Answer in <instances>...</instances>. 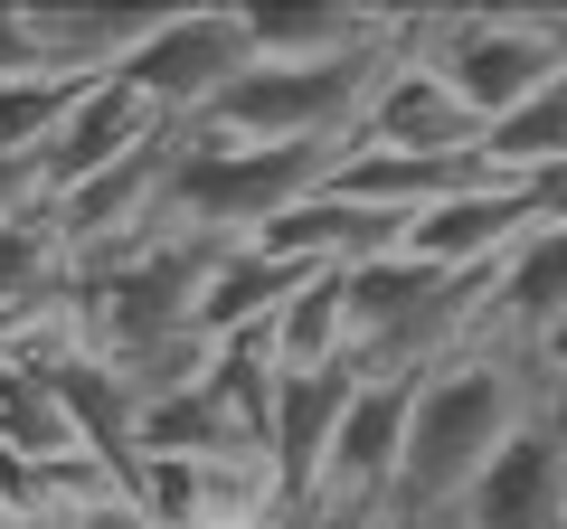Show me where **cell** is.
Segmentation results:
<instances>
[{"label":"cell","instance_id":"cell-1","mask_svg":"<svg viewBox=\"0 0 567 529\" xmlns=\"http://www.w3.org/2000/svg\"><path fill=\"white\" fill-rule=\"evenodd\" d=\"M548 407V387L529 378V360L511 341H473L454 360H435L416 378V407H406V454L398 483H388L379 520L398 529H454V501L473 491V473Z\"/></svg>","mask_w":567,"mask_h":529},{"label":"cell","instance_id":"cell-2","mask_svg":"<svg viewBox=\"0 0 567 529\" xmlns=\"http://www.w3.org/2000/svg\"><path fill=\"white\" fill-rule=\"evenodd\" d=\"M398 48L435 66L483 133L502 114H520V104L567 66L558 10H425V20H398Z\"/></svg>","mask_w":567,"mask_h":529},{"label":"cell","instance_id":"cell-3","mask_svg":"<svg viewBox=\"0 0 567 529\" xmlns=\"http://www.w3.org/2000/svg\"><path fill=\"white\" fill-rule=\"evenodd\" d=\"M388 58H398V29L388 48L360 58H322V66H246L218 104H208V133L227 143H312V152H350L360 143V114L379 95Z\"/></svg>","mask_w":567,"mask_h":529},{"label":"cell","instance_id":"cell-4","mask_svg":"<svg viewBox=\"0 0 567 529\" xmlns=\"http://www.w3.org/2000/svg\"><path fill=\"white\" fill-rule=\"evenodd\" d=\"M246 66L256 58H246L237 10H162V29L114 66V85L162 123V133H189V123H208V104H218Z\"/></svg>","mask_w":567,"mask_h":529},{"label":"cell","instance_id":"cell-5","mask_svg":"<svg viewBox=\"0 0 567 529\" xmlns=\"http://www.w3.org/2000/svg\"><path fill=\"white\" fill-rule=\"evenodd\" d=\"M558 510H567V435H558V416L539 407L483 473H473V491L454 501V529H558Z\"/></svg>","mask_w":567,"mask_h":529},{"label":"cell","instance_id":"cell-6","mask_svg":"<svg viewBox=\"0 0 567 529\" xmlns=\"http://www.w3.org/2000/svg\"><path fill=\"white\" fill-rule=\"evenodd\" d=\"M350 387H360V360L341 369H312V378H275V407H265V473L293 510L322 501V464H331V435L350 416Z\"/></svg>","mask_w":567,"mask_h":529},{"label":"cell","instance_id":"cell-7","mask_svg":"<svg viewBox=\"0 0 567 529\" xmlns=\"http://www.w3.org/2000/svg\"><path fill=\"white\" fill-rule=\"evenodd\" d=\"M360 152H416V162H454V152H483V123L454 104V85L435 76L425 58H388L379 95L360 114Z\"/></svg>","mask_w":567,"mask_h":529},{"label":"cell","instance_id":"cell-8","mask_svg":"<svg viewBox=\"0 0 567 529\" xmlns=\"http://www.w3.org/2000/svg\"><path fill=\"white\" fill-rule=\"evenodd\" d=\"M406 407H416V378H369L360 369L350 416H341L331 464H322V501L388 510V483H398V454H406Z\"/></svg>","mask_w":567,"mask_h":529},{"label":"cell","instance_id":"cell-9","mask_svg":"<svg viewBox=\"0 0 567 529\" xmlns=\"http://www.w3.org/2000/svg\"><path fill=\"white\" fill-rule=\"evenodd\" d=\"M529 227H539L529 218V189L502 180V189H464V199H445V208H416V218H406V256L435 264V274H492Z\"/></svg>","mask_w":567,"mask_h":529},{"label":"cell","instance_id":"cell-10","mask_svg":"<svg viewBox=\"0 0 567 529\" xmlns=\"http://www.w3.org/2000/svg\"><path fill=\"white\" fill-rule=\"evenodd\" d=\"M406 246V218H388V208H360V199H331V189H312L303 208H284L275 227L256 237V256L275 264H303V274H350V264H379Z\"/></svg>","mask_w":567,"mask_h":529},{"label":"cell","instance_id":"cell-11","mask_svg":"<svg viewBox=\"0 0 567 529\" xmlns=\"http://www.w3.org/2000/svg\"><path fill=\"white\" fill-rule=\"evenodd\" d=\"M246 20V58L256 66H322V58H360L388 48V10H331V0H256Z\"/></svg>","mask_w":567,"mask_h":529},{"label":"cell","instance_id":"cell-12","mask_svg":"<svg viewBox=\"0 0 567 529\" xmlns=\"http://www.w3.org/2000/svg\"><path fill=\"white\" fill-rule=\"evenodd\" d=\"M567 312V218H539L502 264H492V341H539Z\"/></svg>","mask_w":567,"mask_h":529},{"label":"cell","instance_id":"cell-13","mask_svg":"<svg viewBox=\"0 0 567 529\" xmlns=\"http://www.w3.org/2000/svg\"><path fill=\"white\" fill-rule=\"evenodd\" d=\"M256 341H265V360H275V378L341 369V360H350V303H341V274H312V284L256 331Z\"/></svg>","mask_w":567,"mask_h":529},{"label":"cell","instance_id":"cell-14","mask_svg":"<svg viewBox=\"0 0 567 529\" xmlns=\"http://www.w3.org/2000/svg\"><path fill=\"white\" fill-rule=\"evenodd\" d=\"M483 152H492V170H502V180H539V170H567V66L520 104V114L492 123Z\"/></svg>","mask_w":567,"mask_h":529},{"label":"cell","instance_id":"cell-15","mask_svg":"<svg viewBox=\"0 0 567 529\" xmlns=\"http://www.w3.org/2000/svg\"><path fill=\"white\" fill-rule=\"evenodd\" d=\"M39 529H152L133 510V491H104V501H66V510H48Z\"/></svg>","mask_w":567,"mask_h":529},{"label":"cell","instance_id":"cell-16","mask_svg":"<svg viewBox=\"0 0 567 529\" xmlns=\"http://www.w3.org/2000/svg\"><path fill=\"white\" fill-rule=\"evenodd\" d=\"M10 76H48L39 58V29H29V10H0V85Z\"/></svg>","mask_w":567,"mask_h":529},{"label":"cell","instance_id":"cell-17","mask_svg":"<svg viewBox=\"0 0 567 529\" xmlns=\"http://www.w3.org/2000/svg\"><path fill=\"white\" fill-rule=\"evenodd\" d=\"M520 360H529V378H539V387H567V312L539 331V341H520Z\"/></svg>","mask_w":567,"mask_h":529},{"label":"cell","instance_id":"cell-18","mask_svg":"<svg viewBox=\"0 0 567 529\" xmlns=\"http://www.w3.org/2000/svg\"><path fill=\"white\" fill-rule=\"evenodd\" d=\"M379 510H350V501H312V520L303 529H369Z\"/></svg>","mask_w":567,"mask_h":529},{"label":"cell","instance_id":"cell-19","mask_svg":"<svg viewBox=\"0 0 567 529\" xmlns=\"http://www.w3.org/2000/svg\"><path fill=\"white\" fill-rule=\"evenodd\" d=\"M548 416H558V435H567V387H548Z\"/></svg>","mask_w":567,"mask_h":529},{"label":"cell","instance_id":"cell-20","mask_svg":"<svg viewBox=\"0 0 567 529\" xmlns=\"http://www.w3.org/2000/svg\"><path fill=\"white\" fill-rule=\"evenodd\" d=\"M0 529H20V510H10V501H0Z\"/></svg>","mask_w":567,"mask_h":529},{"label":"cell","instance_id":"cell-21","mask_svg":"<svg viewBox=\"0 0 567 529\" xmlns=\"http://www.w3.org/2000/svg\"><path fill=\"white\" fill-rule=\"evenodd\" d=\"M369 529H398V520H369Z\"/></svg>","mask_w":567,"mask_h":529},{"label":"cell","instance_id":"cell-22","mask_svg":"<svg viewBox=\"0 0 567 529\" xmlns=\"http://www.w3.org/2000/svg\"><path fill=\"white\" fill-rule=\"evenodd\" d=\"M558 529H567V510H558Z\"/></svg>","mask_w":567,"mask_h":529}]
</instances>
